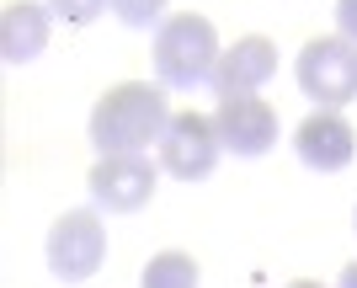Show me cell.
<instances>
[{
    "label": "cell",
    "instance_id": "obj_1",
    "mask_svg": "<svg viewBox=\"0 0 357 288\" xmlns=\"http://www.w3.org/2000/svg\"><path fill=\"white\" fill-rule=\"evenodd\" d=\"M165 128H171L165 86H144V80L112 86L91 112V144L102 155H128V150L144 155V144H160Z\"/></svg>",
    "mask_w": 357,
    "mask_h": 288
},
{
    "label": "cell",
    "instance_id": "obj_2",
    "mask_svg": "<svg viewBox=\"0 0 357 288\" xmlns=\"http://www.w3.org/2000/svg\"><path fill=\"white\" fill-rule=\"evenodd\" d=\"M219 70V38L208 16H165L155 32V75L165 91H192Z\"/></svg>",
    "mask_w": 357,
    "mask_h": 288
},
{
    "label": "cell",
    "instance_id": "obj_3",
    "mask_svg": "<svg viewBox=\"0 0 357 288\" xmlns=\"http://www.w3.org/2000/svg\"><path fill=\"white\" fill-rule=\"evenodd\" d=\"M298 91L320 107H347L357 102V43L347 38H310L298 48Z\"/></svg>",
    "mask_w": 357,
    "mask_h": 288
},
{
    "label": "cell",
    "instance_id": "obj_4",
    "mask_svg": "<svg viewBox=\"0 0 357 288\" xmlns=\"http://www.w3.org/2000/svg\"><path fill=\"white\" fill-rule=\"evenodd\" d=\"M102 257H107V229L91 209L64 213L59 225L48 229V267H54V278H64V283H86V278L102 267Z\"/></svg>",
    "mask_w": 357,
    "mask_h": 288
},
{
    "label": "cell",
    "instance_id": "obj_5",
    "mask_svg": "<svg viewBox=\"0 0 357 288\" xmlns=\"http://www.w3.org/2000/svg\"><path fill=\"white\" fill-rule=\"evenodd\" d=\"M219 150H224V144H219L213 118H197V112H176L171 128L160 134V166L171 171V176H181V182H203V176H213Z\"/></svg>",
    "mask_w": 357,
    "mask_h": 288
},
{
    "label": "cell",
    "instance_id": "obj_6",
    "mask_svg": "<svg viewBox=\"0 0 357 288\" xmlns=\"http://www.w3.org/2000/svg\"><path fill=\"white\" fill-rule=\"evenodd\" d=\"M155 160H144L139 150H128V155H102L96 166H91V197L102 203L107 213H134V209H144L149 197H155Z\"/></svg>",
    "mask_w": 357,
    "mask_h": 288
},
{
    "label": "cell",
    "instance_id": "obj_7",
    "mask_svg": "<svg viewBox=\"0 0 357 288\" xmlns=\"http://www.w3.org/2000/svg\"><path fill=\"white\" fill-rule=\"evenodd\" d=\"M213 128H219V144L229 155H267L278 144V112H272L261 96H224L219 112H213Z\"/></svg>",
    "mask_w": 357,
    "mask_h": 288
},
{
    "label": "cell",
    "instance_id": "obj_8",
    "mask_svg": "<svg viewBox=\"0 0 357 288\" xmlns=\"http://www.w3.org/2000/svg\"><path fill=\"white\" fill-rule=\"evenodd\" d=\"M294 150L310 171H342L357 155V134L336 107H326V112H310V118L294 128Z\"/></svg>",
    "mask_w": 357,
    "mask_h": 288
},
{
    "label": "cell",
    "instance_id": "obj_9",
    "mask_svg": "<svg viewBox=\"0 0 357 288\" xmlns=\"http://www.w3.org/2000/svg\"><path fill=\"white\" fill-rule=\"evenodd\" d=\"M278 75V48L267 38H240L235 48L219 54V70H213V91L224 96H256L267 80Z\"/></svg>",
    "mask_w": 357,
    "mask_h": 288
},
{
    "label": "cell",
    "instance_id": "obj_10",
    "mask_svg": "<svg viewBox=\"0 0 357 288\" xmlns=\"http://www.w3.org/2000/svg\"><path fill=\"white\" fill-rule=\"evenodd\" d=\"M48 48V6L16 0L0 16V59L6 64H32Z\"/></svg>",
    "mask_w": 357,
    "mask_h": 288
},
{
    "label": "cell",
    "instance_id": "obj_11",
    "mask_svg": "<svg viewBox=\"0 0 357 288\" xmlns=\"http://www.w3.org/2000/svg\"><path fill=\"white\" fill-rule=\"evenodd\" d=\"M139 288H197V262L181 257V251H160V257L144 267Z\"/></svg>",
    "mask_w": 357,
    "mask_h": 288
},
{
    "label": "cell",
    "instance_id": "obj_12",
    "mask_svg": "<svg viewBox=\"0 0 357 288\" xmlns=\"http://www.w3.org/2000/svg\"><path fill=\"white\" fill-rule=\"evenodd\" d=\"M112 6V16L118 22H128V27H155L165 11V0H107Z\"/></svg>",
    "mask_w": 357,
    "mask_h": 288
},
{
    "label": "cell",
    "instance_id": "obj_13",
    "mask_svg": "<svg viewBox=\"0 0 357 288\" xmlns=\"http://www.w3.org/2000/svg\"><path fill=\"white\" fill-rule=\"evenodd\" d=\"M107 0H48V11L64 16V22H96Z\"/></svg>",
    "mask_w": 357,
    "mask_h": 288
},
{
    "label": "cell",
    "instance_id": "obj_14",
    "mask_svg": "<svg viewBox=\"0 0 357 288\" xmlns=\"http://www.w3.org/2000/svg\"><path fill=\"white\" fill-rule=\"evenodd\" d=\"M336 27L347 43H357V0H336Z\"/></svg>",
    "mask_w": 357,
    "mask_h": 288
},
{
    "label": "cell",
    "instance_id": "obj_15",
    "mask_svg": "<svg viewBox=\"0 0 357 288\" xmlns=\"http://www.w3.org/2000/svg\"><path fill=\"white\" fill-rule=\"evenodd\" d=\"M336 288H357V262H347V267H342V283H336Z\"/></svg>",
    "mask_w": 357,
    "mask_h": 288
},
{
    "label": "cell",
    "instance_id": "obj_16",
    "mask_svg": "<svg viewBox=\"0 0 357 288\" xmlns=\"http://www.w3.org/2000/svg\"><path fill=\"white\" fill-rule=\"evenodd\" d=\"M288 288H326V283H310V278H304V283H288Z\"/></svg>",
    "mask_w": 357,
    "mask_h": 288
},
{
    "label": "cell",
    "instance_id": "obj_17",
    "mask_svg": "<svg viewBox=\"0 0 357 288\" xmlns=\"http://www.w3.org/2000/svg\"><path fill=\"white\" fill-rule=\"evenodd\" d=\"M352 225H357V213H352Z\"/></svg>",
    "mask_w": 357,
    "mask_h": 288
}]
</instances>
